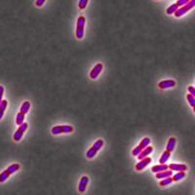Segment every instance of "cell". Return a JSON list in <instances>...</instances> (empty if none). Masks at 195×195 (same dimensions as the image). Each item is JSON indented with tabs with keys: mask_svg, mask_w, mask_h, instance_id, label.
<instances>
[{
	"mask_svg": "<svg viewBox=\"0 0 195 195\" xmlns=\"http://www.w3.org/2000/svg\"><path fill=\"white\" fill-rule=\"evenodd\" d=\"M88 3H89V1L88 0H80L78 3V7L79 9L81 10H84L88 5Z\"/></svg>",
	"mask_w": 195,
	"mask_h": 195,
	"instance_id": "d4e9b609",
	"label": "cell"
},
{
	"mask_svg": "<svg viewBox=\"0 0 195 195\" xmlns=\"http://www.w3.org/2000/svg\"><path fill=\"white\" fill-rule=\"evenodd\" d=\"M103 64L99 63L96 64V65L93 67V68L92 69L91 71L89 73V76L91 79L93 80H95L96 79L98 78L99 75L100 74L101 71L103 70Z\"/></svg>",
	"mask_w": 195,
	"mask_h": 195,
	"instance_id": "ba28073f",
	"label": "cell"
},
{
	"mask_svg": "<svg viewBox=\"0 0 195 195\" xmlns=\"http://www.w3.org/2000/svg\"><path fill=\"white\" fill-rule=\"evenodd\" d=\"M104 143V141L103 139H99L96 141L86 152V158L88 159L93 158L98 153V152L101 150V148L103 147Z\"/></svg>",
	"mask_w": 195,
	"mask_h": 195,
	"instance_id": "7a4b0ae2",
	"label": "cell"
},
{
	"mask_svg": "<svg viewBox=\"0 0 195 195\" xmlns=\"http://www.w3.org/2000/svg\"><path fill=\"white\" fill-rule=\"evenodd\" d=\"M187 100L190 106L192 108H195V96H193L191 94H188L187 95Z\"/></svg>",
	"mask_w": 195,
	"mask_h": 195,
	"instance_id": "cb8c5ba5",
	"label": "cell"
},
{
	"mask_svg": "<svg viewBox=\"0 0 195 195\" xmlns=\"http://www.w3.org/2000/svg\"><path fill=\"white\" fill-rule=\"evenodd\" d=\"M73 131V127L70 125H57L53 127L51 129V132L53 135L70 133Z\"/></svg>",
	"mask_w": 195,
	"mask_h": 195,
	"instance_id": "277c9868",
	"label": "cell"
},
{
	"mask_svg": "<svg viewBox=\"0 0 195 195\" xmlns=\"http://www.w3.org/2000/svg\"><path fill=\"white\" fill-rule=\"evenodd\" d=\"M173 175V171L171 170H166L160 172L156 173V177L157 179H163L166 178L171 177Z\"/></svg>",
	"mask_w": 195,
	"mask_h": 195,
	"instance_id": "5bb4252c",
	"label": "cell"
},
{
	"mask_svg": "<svg viewBox=\"0 0 195 195\" xmlns=\"http://www.w3.org/2000/svg\"><path fill=\"white\" fill-rule=\"evenodd\" d=\"M172 178L171 177L163 178L162 181H161L160 182V185L162 187H165L167 186L168 185L171 184L173 182Z\"/></svg>",
	"mask_w": 195,
	"mask_h": 195,
	"instance_id": "603a6c76",
	"label": "cell"
},
{
	"mask_svg": "<svg viewBox=\"0 0 195 195\" xmlns=\"http://www.w3.org/2000/svg\"><path fill=\"white\" fill-rule=\"evenodd\" d=\"M176 145V139L175 137H171L166 146V150L168 152H172L175 150V146Z\"/></svg>",
	"mask_w": 195,
	"mask_h": 195,
	"instance_id": "9a60e30c",
	"label": "cell"
},
{
	"mask_svg": "<svg viewBox=\"0 0 195 195\" xmlns=\"http://www.w3.org/2000/svg\"><path fill=\"white\" fill-rule=\"evenodd\" d=\"M170 156H171V152L167 151V150L164 151L159 160L160 164L166 163L168 161V159L170 158Z\"/></svg>",
	"mask_w": 195,
	"mask_h": 195,
	"instance_id": "d6986e66",
	"label": "cell"
},
{
	"mask_svg": "<svg viewBox=\"0 0 195 195\" xmlns=\"http://www.w3.org/2000/svg\"><path fill=\"white\" fill-rule=\"evenodd\" d=\"M195 6V0L189 1L188 3L185 5L183 6L181 8H178L177 11L174 13L175 17L177 18H180L183 15H185L186 13L191 10L193 8H194Z\"/></svg>",
	"mask_w": 195,
	"mask_h": 195,
	"instance_id": "5b68a950",
	"label": "cell"
},
{
	"mask_svg": "<svg viewBox=\"0 0 195 195\" xmlns=\"http://www.w3.org/2000/svg\"><path fill=\"white\" fill-rule=\"evenodd\" d=\"M86 23V18L83 16H80L76 21L75 35L78 40H81L83 38L84 35V28Z\"/></svg>",
	"mask_w": 195,
	"mask_h": 195,
	"instance_id": "3957f363",
	"label": "cell"
},
{
	"mask_svg": "<svg viewBox=\"0 0 195 195\" xmlns=\"http://www.w3.org/2000/svg\"><path fill=\"white\" fill-rule=\"evenodd\" d=\"M4 91H5L4 87L3 85H0V104H1V101H3V94H4Z\"/></svg>",
	"mask_w": 195,
	"mask_h": 195,
	"instance_id": "4316f807",
	"label": "cell"
},
{
	"mask_svg": "<svg viewBox=\"0 0 195 195\" xmlns=\"http://www.w3.org/2000/svg\"><path fill=\"white\" fill-rule=\"evenodd\" d=\"M188 1H188V0H178L176 3L178 6V7L180 8L183 6L185 5L186 4H187L188 3Z\"/></svg>",
	"mask_w": 195,
	"mask_h": 195,
	"instance_id": "484cf974",
	"label": "cell"
},
{
	"mask_svg": "<svg viewBox=\"0 0 195 195\" xmlns=\"http://www.w3.org/2000/svg\"><path fill=\"white\" fill-rule=\"evenodd\" d=\"M168 168L172 171H186L188 169V167L185 164H178V163H171L168 166Z\"/></svg>",
	"mask_w": 195,
	"mask_h": 195,
	"instance_id": "7c38bea8",
	"label": "cell"
},
{
	"mask_svg": "<svg viewBox=\"0 0 195 195\" xmlns=\"http://www.w3.org/2000/svg\"><path fill=\"white\" fill-rule=\"evenodd\" d=\"M21 166L18 163H13L0 173V183H3L8 180L11 175L17 172L20 169Z\"/></svg>",
	"mask_w": 195,
	"mask_h": 195,
	"instance_id": "6da1fadb",
	"label": "cell"
},
{
	"mask_svg": "<svg viewBox=\"0 0 195 195\" xmlns=\"http://www.w3.org/2000/svg\"><path fill=\"white\" fill-rule=\"evenodd\" d=\"M28 126L26 122H23V124L19 126L16 131L13 135V139L15 142H19L23 138V134L28 129Z\"/></svg>",
	"mask_w": 195,
	"mask_h": 195,
	"instance_id": "8992f818",
	"label": "cell"
},
{
	"mask_svg": "<svg viewBox=\"0 0 195 195\" xmlns=\"http://www.w3.org/2000/svg\"><path fill=\"white\" fill-rule=\"evenodd\" d=\"M151 143V139L149 137H145L140 142L139 145L134 148L132 151V155L134 156H137L143 150L148 146Z\"/></svg>",
	"mask_w": 195,
	"mask_h": 195,
	"instance_id": "52a82bcc",
	"label": "cell"
},
{
	"mask_svg": "<svg viewBox=\"0 0 195 195\" xmlns=\"http://www.w3.org/2000/svg\"><path fill=\"white\" fill-rule=\"evenodd\" d=\"M152 162V159L150 157H146L145 158L142 159L140 161V162L137 163L136 165L135 168L136 170L138 171H141L143 170H144L146 167L150 165V163Z\"/></svg>",
	"mask_w": 195,
	"mask_h": 195,
	"instance_id": "30bf717a",
	"label": "cell"
},
{
	"mask_svg": "<svg viewBox=\"0 0 195 195\" xmlns=\"http://www.w3.org/2000/svg\"><path fill=\"white\" fill-rule=\"evenodd\" d=\"M168 169V166L166 164H161V165H156L152 167V172L153 173L160 172H162V171H166V170Z\"/></svg>",
	"mask_w": 195,
	"mask_h": 195,
	"instance_id": "2e32d148",
	"label": "cell"
},
{
	"mask_svg": "<svg viewBox=\"0 0 195 195\" xmlns=\"http://www.w3.org/2000/svg\"><path fill=\"white\" fill-rule=\"evenodd\" d=\"M178 6L176 5V3H173L172 5L170 6V7L167 8L166 10V13L168 15H171L174 14L178 9Z\"/></svg>",
	"mask_w": 195,
	"mask_h": 195,
	"instance_id": "44dd1931",
	"label": "cell"
},
{
	"mask_svg": "<svg viewBox=\"0 0 195 195\" xmlns=\"http://www.w3.org/2000/svg\"><path fill=\"white\" fill-rule=\"evenodd\" d=\"M185 176H186V173L185 172V171H180L173 175L172 178L173 181L177 182L183 179L185 177Z\"/></svg>",
	"mask_w": 195,
	"mask_h": 195,
	"instance_id": "ffe728a7",
	"label": "cell"
},
{
	"mask_svg": "<svg viewBox=\"0 0 195 195\" xmlns=\"http://www.w3.org/2000/svg\"><path fill=\"white\" fill-rule=\"evenodd\" d=\"M31 103L29 101H25L23 102V104L21 105L20 108V112L22 114H27L29 110L30 109Z\"/></svg>",
	"mask_w": 195,
	"mask_h": 195,
	"instance_id": "e0dca14e",
	"label": "cell"
},
{
	"mask_svg": "<svg viewBox=\"0 0 195 195\" xmlns=\"http://www.w3.org/2000/svg\"><path fill=\"white\" fill-rule=\"evenodd\" d=\"M188 91L190 94H191L193 96H195V88L192 86H189L188 87Z\"/></svg>",
	"mask_w": 195,
	"mask_h": 195,
	"instance_id": "83f0119b",
	"label": "cell"
},
{
	"mask_svg": "<svg viewBox=\"0 0 195 195\" xmlns=\"http://www.w3.org/2000/svg\"><path fill=\"white\" fill-rule=\"evenodd\" d=\"M8 102L6 99L3 100L0 104V120L3 118V115L5 114L6 110L8 107Z\"/></svg>",
	"mask_w": 195,
	"mask_h": 195,
	"instance_id": "ac0fdd59",
	"label": "cell"
},
{
	"mask_svg": "<svg viewBox=\"0 0 195 195\" xmlns=\"http://www.w3.org/2000/svg\"><path fill=\"white\" fill-rule=\"evenodd\" d=\"M176 85V82L173 79H167L160 81L158 84V86L161 89H167L171 88Z\"/></svg>",
	"mask_w": 195,
	"mask_h": 195,
	"instance_id": "9c48e42d",
	"label": "cell"
},
{
	"mask_svg": "<svg viewBox=\"0 0 195 195\" xmlns=\"http://www.w3.org/2000/svg\"><path fill=\"white\" fill-rule=\"evenodd\" d=\"M89 182V178L88 176H83L81 177L79 183L78 187L79 192L84 193L85 191Z\"/></svg>",
	"mask_w": 195,
	"mask_h": 195,
	"instance_id": "8fae6325",
	"label": "cell"
},
{
	"mask_svg": "<svg viewBox=\"0 0 195 195\" xmlns=\"http://www.w3.org/2000/svg\"><path fill=\"white\" fill-rule=\"evenodd\" d=\"M153 147L152 146H148L146 148H145L144 150L142 151V152L139 153V155L137 156V158L138 160H141L146 157H147L148 155H150L152 151H153Z\"/></svg>",
	"mask_w": 195,
	"mask_h": 195,
	"instance_id": "4fadbf2b",
	"label": "cell"
},
{
	"mask_svg": "<svg viewBox=\"0 0 195 195\" xmlns=\"http://www.w3.org/2000/svg\"><path fill=\"white\" fill-rule=\"evenodd\" d=\"M45 3V0H37L36 1L35 5L38 7H41Z\"/></svg>",
	"mask_w": 195,
	"mask_h": 195,
	"instance_id": "f1b7e54d",
	"label": "cell"
},
{
	"mask_svg": "<svg viewBox=\"0 0 195 195\" xmlns=\"http://www.w3.org/2000/svg\"><path fill=\"white\" fill-rule=\"evenodd\" d=\"M25 118V115L19 111L16 117V123L18 126H20L21 124H23L24 122Z\"/></svg>",
	"mask_w": 195,
	"mask_h": 195,
	"instance_id": "7402d4cb",
	"label": "cell"
}]
</instances>
